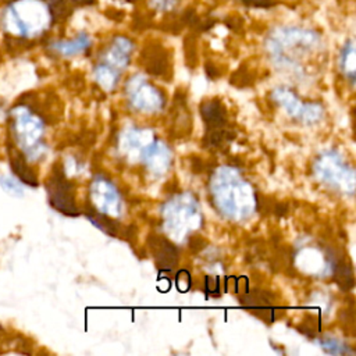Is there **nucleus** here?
Listing matches in <instances>:
<instances>
[{"label": "nucleus", "mask_w": 356, "mask_h": 356, "mask_svg": "<svg viewBox=\"0 0 356 356\" xmlns=\"http://www.w3.org/2000/svg\"><path fill=\"white\" fill-rule=\"evenodd\" d=\"M240 301L253 315H256L266 323H272L284 315V310L280 307L277 295L270 291L255 290L242 295Z\"/></svg>", "instance_id": "1"}, {"label": "nucleus", "mask_w": 356, "mask_h": 356, "mask_svg": "<svg viewBox=\"0 0 356 356\" xmlns=\"http://www.w3.org/2000/svg\"><path fill=\"white\" fill-rule=\"evenodd\" d=\"M48 191H49L51 203L55 209L71 216L78 214L74 203V196H73V186L67 181L63 171L58 167H55L53 170V174L51 177V181L48 186Z\"/></svg>", "instance_id": "2"}, {"label": "nucleus", "mask_w": 356, "mask_h": 356, "mask_svg": "<svg viewBox=\"0 0 356 356\" xmlns=\"http://www.w3.org/2000/svg\"><path fill=\"white\" fill-rule=\"evenodd\" d=\"M16 128H17V138H18L20 144L24 148L34 149V147H36V141L39 140L40 132H42L40 121H38L29 113H21V114H18V118L16 120Z\"/></svg>", "instance_id": "3"}, {"label": "nucleus", "mask_w": 356, "mask_h": 356, "mask_svg": "<svg viewBox=\"0 0 356 356\" xmlns=\"http://www.w3.org/2000/svg\"><path fill=\"white\" fill-rule=\"evenodd\" d=\"M148 245L155 255L156 263L160 269L171 270L177 263V251L170 241L160 236H149Z\"/></svg>", "instance_id": "4"}, {"label": "nucleus", "mask_w": 356, "mask_h": 356, "mask_svg": "<svg viewBox=\"0 0 356 356\" xmlns=\"http://www.w3.org/2000/svg\"><path fill=\"white\" fill-rule=\"evenodd\" d=\"M142 58L145 60V67L148 73L157 77H166L167 70L170 68L168 58L166 51L160 47V44H149L142 52Z\"/></svg>", "instance_id": "5"}, {"label": "nucleus", "mask_w": 356, "mask_h": 356, "mask_svg": "<svg viewBox=\"0 0 356 356\" xmlns=\"http://www.w3.org/2000/svg\"><path fill=\"white\" fill-rule=\"evenodd\" d=\"M9 155H10L9 157H10L12 168H13L14 174L20 178V180L24 181V183H27V184L31 186V187H38L36 174H35V171L27 164L25 157H24L20 152L13 151L12 147L9 148Z\"/></svg>", "instance_id": "6"}, {"label": "nucleus", "mask_w": 356, "mask_h": 356, "mask_svg": "<svg viewBox=\"0 0 356 356\" xmlns=\"http://www.w3.org/2000/svg\"><path fill=\"white\" fill-rule=\"evenodd\" d=\"M89 44H91V39H89V36H86L85 34H81L78 38H75L71 42L56 43L55 49H58L62 55L71 56V55L82 52L84 49H86L89 47Z\"/></svg>", "instance_id": "7"}, {"label": "nucleus", "mask_w": 356, "mask_h": 356, "mask_svg": "<svg viewBox=\"0 0 356 356\" xmlns=\"http://www.w3.org/2000/svg\"><path fill=\"white\" fill-rule=\"evenodd\" d=\"M335 280L345 290L353 287L352 269L349 264L345 266V260H340L335 263Z\"/></svg>", "instance_id": "8"}, {"label": "nucleus", "mask_w": 356, "mask_h": 356, "mask_svg": "<svg viewBox=\"0 0 356 356\" xmlns=\"http://www.w3.org/2000/svg\"><path fill=\"white\" fill-rule=\"evenodd\" d=\"M51 13L55 21H60L63 18H66L67 16H70L71 10L68 9V6L66 5V2L63 0H53L51 5Z\"/></svg>", "instance_id": "9"}, {"label": "nucleus", "mask_w": 356, "mask_h": 356, "mask_svg": "<svg viewBox=\"0 0 356 356\" xmlns=\"http://www.w3.org/2000/svg\"><path fill=\"white\" fill-rule=\"evenodd\" d=\"M186 55H187V62L191 67L196 64V44L194 38H187L186 40Z\"/></svg>", "instance_id": "10"}, {"label": "nucleus", "mask_w": 356, "mask_h": 356, "mask_svg": "<svg viewBox=\"0 0 356 356\" xmlns=\"http://www.w3.org/2000/svg\"><path fill=\"white\" fill-rule=\"evenodd\" d=\"M2 186H3L5 191H8L9 194H13V195H21L23 194L21 187L14 180H12V178L3 177L2 178Z\"/></svg>", "instance_id": "11"}, {"label": "nucleus", "mask_w": 356, "mask_h": 356, "mask_svg": "<svg viewBox=\"0 0 356 356\" xmlns=\"http://www.w3.org/2000/svg\"><path fill=\"white\" fill-rule=\"evenodd\" d=\"M203 240L201 237H192L190 240V248L194 251V252H198L201 249H203Z\"/></svg>", "instance_id": "12"}, {"label": "nucleus", "mask_w": 356, "mask_h": 356, "mask_svg": "<svg viewBox=\"0 0 356 356\" xmlns=\"http://www.w3.org/2000/svg\"><path fill=\"white\" fill-rule=\"evenodd\" d=\"M206 73H207V75H209L210 78H213V79H216L217 77H220V71L216 68V66H214L213 63H207V64H206Z\"/></svg>", "instance_id": "13"}, {"label": "nucleus", "mask_w": 356, "mask_h": 356, "mask_svg": "<svg viewBox=\"0 0 356 356\" xmlns=\"http://www.w3.org/2000/svg\"><path fill=\"white\" fill-rule=\"evenodd\" d=\"M95 2V0H74V3L75 5H84V6H86V5H92Z\"/></svg>", "instance_id": "14"}]
</instances>
